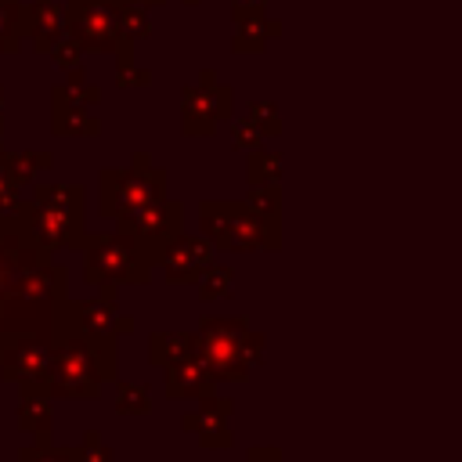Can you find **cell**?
Here are the masks:
<instances>
[{"mask_svg": "<svg viewBox=\"0 0 462 462\" xmlns=\"http://www.w3.org/2000/svg\"><path fill=\"white\" fill-rule=\"evenodd\" d=\"M166 393L170 397H206L209 393V372L199 361V354L166 365Z\"/></svg>", "mask_w": 462, "mask_h": 462, "instance_id": "cell-14", "label": "cell"}, {"mask_svg": "<svg viewBox=\"0 0 462 462\" xmlns=\"http://www.w3.org/2000/svg\"><path fill=\"white\" fill-rule=\"evenodd\" d=\"M29 242L47 256L58 245L79 242V188L72 184H43L36 191V206L25 217Z\"/></svg>", "mask_w": 462, "mask_h": 462, "instance_id": "cell-3", "label": "cell"}, {"mask_svg": "<svg viewBox=\"0 0 462 462\" xmlns=\"http://www.w3.org/2000/svg\"><path fill=\"white\" fill-rule=\"evenodd\" d=\"M206 87L184 90V130L188 134H213V123L227 116L231 94L213 83V76L202 79Z\"/></svg>", "mask_w": 462, "mask_h": 462, "instance_id": "cell-11", "label": "cell"}, {"mask_svg": "<svg viewBox=\"0 0 462 462\" xmlns=\"http://www.w3.org/2000/svg\"><path fill=\"white\" fill-rule=\"evenodd\" d=\"M148 263L152 253L141 245L137 235L119 231L108 238H90L87 242V260L83 274L94 285H126V282H148Z\"/></svg>", "mask_w": 462, "mask_h": 462, "instance_id": "cell-4", "label": "cell"}, {"mask_svg": "<svg viewBox=\"0 0 462 462\" xmlns=\"http://www.w3.org/2000/svg\"><path fill=\"white\" fill-rule=\"evenodd\" d=\"M126 4H137V7H144V4H162V0H126Z\"/></svg>", "mask_w": 462, "mask_h": 462, "instance_id": "cell-28", "label": "cell"}, {"mask_svg": "<svg viewBox=\"0 0 462 462\" xmlns=\"http://www.w3.org/2000/svg\"><path fill=\"white\" fill-rule=\"evenodd\" d=\"M116 224H119L123 231L137 235V238H141V245H144V249L152 253V260H155L159 245L180 231V206H177V202H166V199L159 195V199H152L148 206H141V209H134V213L119 217Z\"/></svg>", "mask_w": 462, "mask_h": 462, "instance_id": "cell-9", "label": "cell"}, {"mask_svg": "<svg viewBox=\"0 0 462 462\" xmlns=\"http://www.w3.org/2000/svg\"><path fill=\"white\" fill-rule=\"evenodd\" d=\"M278 458H282V455H278L274 448H263V451L253 448V451H249V462H278Z\"/></svg>", "mask_w": 462, "mask_h": 462, "instance_id": "cell-27", "label": "cell"}, {"mask_svg": "<svg viewBox=\"0 0 462 462\" xmlns=\"http://www.w3.org/2000/svg\"><path fill=\"white\" fill-rule=\"evenodd\" d=\"M18 422L36 430L40 437H47V426H51V404H47V390H25L22 397V411H18Z\"/></svg>", "mask_w": 462, "mask_h": 462, "instance_id": "cell-18", "label": "cell"}, {"mask_svg": "<svg viewBox=\"0 0 462 462\" xmlns=\"http://www.w3.org/2000/svg\"><path fill=\"white\" fill-rule=\"evenodd\" d=\"M22 462H79V455L72 448H47V437L36 444V448H25L22 451Z\"/></svg>", "mask_w": 462, "mask_h": 462, "instance_id": "cell-22", "label": "cell"}, {"mask_svg": "<svg viewBox=\"0 0 462 462\" xmlns=\"http://www.w3.org/2000/svg\"><path fill=\"white\" fill-rule=\"evenodd\" d=\"M202 231L224 249H260V245H278L274 224L260 220L245 202H206L199 209Z\"/></svg>", "mask_w": 462, "mask_h": 462, "instance_id": "cell-5", "label": "cell"}, {"mask_svg": "<svg viewBox=\"0 0 462 462\" xmlns=\"http://www.w3.org/2000/svg\"><path fill=\"white\" fill-rule=\"evenodd\" d=\"M51 54H54V61H61V65L76 69V54H79V43H76V40H61L58 47H51Z\"/></svg>", "mask_w": 462, "mask_h": 462, "instance_id": "cell-25", "label": "cell"}, {"mask_svg": "<svg viewBox=\"0 0 462 462\" xmlns=\"http://www.w3.org/2000/svg\"><path fill=\"white\" fill-rule=\"evenodd\" d=\"M235 25H238V40H235L238 51H256L263 43V4H253V7L238 4Z\"/></svg>", "mask_w": 462, "mask_h": 462, "instance_id": "cell-17", "label": "cell"}, {"mask_svg": "<svg viewBox=\"0 0 462 462\" xmlns=\"http://www.w3.org/2000/svg\"><path fill=\"white\" fill-rule=\"evenodd\" d=\"M155 260L166 267V278L170 282H180V285H191L202 267L209 263V242L206 238H195V235H173L159 245Z\"/></svg>", "mask_w": 462, "mask_h": 462, "instance_id": "cell-10", "label": "cell"}, {"mask_svg": "<svg viewBox=\"0 0 462 462\" xmlns=\"http://www.w3.org/2000/svg\"><path fill=\"white\" fill-rule=\"evenodd\" d=\"M260 343L263 339L253 336L242 318H209L195 332V354L209 379H245L249 365L260 357Z\"/></svg>", "mask_w": 462, "mask_h": 462, "instance_id": "cell-2", "label": "cell"}, {"mask_svg": "<svg viewBox=\"0 0 462 462\" xmlns=\"http://www.w3.org/2000/svg\"><path fill=\"white\" fill-rule=\"evenodd\" d=\"M25 36V11L18 0H0V51H18V40Z\"/></svg>", "mask_w": 462, "mask_h": 462, "instance_id": "cell-19", "label": "cell"}, {"mask_svg": "<svg viewBox=\"0 0 462 462\" xmlns=\"http://www.w3.org/2000/svg\"><path fill=\"white\" fill-rule=\"evenodd\" d=\"M188 4H195V0H188Z\"/></svg>", "mask_w": 462, "mask_h": 462, "instance_id": "cell-29", "label": "cell"}, {"mask_svg": "<svg viewBox=\"0 0 462 462\" xmlns=\"http://www.w3.org/2000/svg\"><path fill=\"white\" fill-rule=\"evenodd\" d=\"M249 170H253V184H274L278 180V155L260 152V155H253Z\"/></svg>", "mask_w": 462, "mask_h": 462, "instance_id": "cell-23", "label": "cell"}, {"mask_svg": "<svg viewBox=\"0 0 462 462\" xmlns=\"http://www.w3.org/2000/svg\"><path fill=\"white\" fill-rule=\"evenodd\" d=\"M162 170H148L144 155H134L130 170H105L101 173V213L105 217H126L141 206H148L152 199L162 195Z\"/></svg>", "mask_w": 462, "mask_h": 462, "instance_id": "cell-7", "label": "cell"}, {"mask_svg": "<svg viewBox=\"0 0 462 462\" xmlns=\"http://www.w3.org/2000/svg\"><path fill=\"white\" fill-rule=\"evenodd\" d=\"M51 339L47 332H11L0 346L4 379L22 383L25 390H47L51 379Z\"/></svg>", "mask_w": 462, "mask_h": 462, "instance_id": "cell-8", "label": "cell"}, {"mask_svg": "<svg viewBox=\"0 0 462 462\" xmlns=\"http://www.w3.org/2000/svg\"><path fill=\"white\" fill-rule=\"evenodd\" d=\"M97 101V90L94 87H87V90H79L76 97H72V90H54V130L58 134H97V119H90L87 116V108H83V101Z\"/></svg>", "mask_w": 462, "mask_h": 462, "instance_id": "cell-12", "label": "cell"}, {"mask_svg": "<svg viewBox=\"0 0 462 462\" xmlns=\"http://www.w3.org/2000/svg\"><path fill=\"white\" fill-rule=\"evenodd\" d=\"M61 11H65L61 0H54V4L51 0H36V7L25 11V32L32 36L36 51H51L58 43V36H61Z\"/></svg>", "mask_w": 462, "mask_h": 462, "instance_id": "cell-15", "label": "cell"}, {"mask_svg": "<svg viewBox=\"0 0 462 462\" xmlns=\"http://www.w3.org/2000/svg\"><path fill=\"white\" fill-rule=\"evenodd\" d=\"M195 357V332H155L152 336V361L155 365H173Z\"/></svg>", "mask_w": 462, "mask_h": 462, "instance_id": "cell-16", "label": "cell"}, {"mask_svg": "<svg viewBox=\"0 0 462 462\" xmlns=\"http://www.w3.org/2000/svg\"><path fill=\"white\" fill-rule=\"evenodd\" d=\"M195 285H199V296L202 300H217V296H224L227 289H231V271L227 267H202V274L195 278Z\"/></svg>", "mask_w": 462, "mask_h": 462, "instance_id": "cell-20", "label": "cell"}, {"mask_svg": "<svg viewBox=\"0 0 462 462\" xmlns=\"http://www.w3.org/2000/svg\"><path fill=\"white\" fill-rule=\"evenodd\" d=\"M152 404H148V390L144 386H134V383H123L119 386V411L123 415H144Z\"/></svg>", "mask_w": 462, "mask_h": 462, "instance_id": "cell-21", "label": "cell"}, {"mask_svg": "<svg viewBox=\"0 0 462 462\" xmlns=\"http://www.w3.org/2000/svg\"><path fill=\"white\" fill-rule=\"evenodd\" d=\"M76 455H79V462H112V455L97 444V433H87V444Z\"/></svg>", "mask_w": 462, "mask_h": 462, "instance_id": "cell-24", "label": "cell"}, {"mask_svg": "<svg viewBox=\"0 0 462 462\" xmlns=\"http://www.w3.org/2000/svg\"><path fill=\"white\" fill-rule=\"evenodd\" d=\"M231 401H224V397H217V401H206L195 415H188L184 419V426L188 430H195L199 426V440L202 444H213V448H224V444H231V433H227V415H231Z\"/></svg>", "mask_w": 462, "mask_h": 462, "instance_id": "cell-13", "label": "cell"}, {"mask_svg": "<svg viewBox=\"0 0 462 462\" xmlns=\"http://www.w3.org/2000/svg\"><path fill=\"white\" fill-rule=\"evenodd\" d=\"M119 4L123 0H69V32L79 47L90 51H119L123 65H130V40L119 25Z\"/></svg>", "mask_w": 462, "mask_h": 462, "instance_id": "cell-6", "label": "cell"}, {"mask_svg": "<svg viewBox=\"0 0 462 462\" xmlns=\"http://www.w3.org/2000/svg\"><path fill=\"white\" fill-rule=\"evenodd\" d=\"M235 137H238V144H242V148H249V144H260V130L253 134V126H245V123L235 130Z\"/></svg>", "mask_w": 462, "mask_h": 462, "instance_id": "cell-26", "label": "cell"}, {"mask_svg": "<svg viewBox=\"0 0 462 462\" xmlns=\"http://www.w3.org/2000/svg\"><path fill=\"white\" fill-rule=\"evenodd\" d=\"M112 346H116V339L90 336V332L76 328L65 318L61 346L51 354L47 393H58V397H97L101 383L112 379V372H116V350Z\"/></svg>", "mask_w": 462, "mask_h": 462, "instance_id": "cell-1", "label": "cell"}]
</instances>
